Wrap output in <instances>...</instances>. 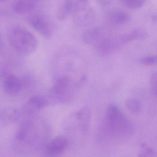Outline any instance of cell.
<instances>
[{"label":"cell","instance_id":"cell-4","mask_svg":"<svg viewBox=\"0 0 157 157\" xmlns=\"http://www.w3.org/2000/svg\"><path fill=\"white\" fill-rule=\"evenodd\" d=\"M72 14L75 24L81 27L91 25L96 18L95 10L88 0H77Z\"/></svg>","mask_w":157,"mask_h":157},{"label":"cell","instance_id":"cell-9","mask_svg":"<svg viewBox=\"0 0 157 157\" xmlns=\"http://www.w3.org/2000/svg\"><path fill=\"white\" fill-rule=\"evenodd\" d=\"M48 101L45 97L39 95L34 96L26 103L23 111L26 114L32 115L46 107Z\"/></svg>","mask_w":157,"mask_h":157},{"label":"cell","instance_id":"cell-10","mask_svg":"<svg viewBox=\"0 0 157 157\" xmlns=\"http://www.w3.org/2000/svg\"><path fill=\"white\" fill-rule=\"evenodd\" d=\"M147 36V33L145 29L139 27L135 29L129 33L120 36L119 37H117V39L119 44L121 46L134 40L145 39Z\"/></svg>","mask_w":157,"mask_h":157},{"label":"cell","instance_id":"cell-19","mask_svg":"<svg viewBox=\"0 0 157 157\" xmlns=\"http://www.w3.org/2000/svg\"><path fill=\"white\" fill-rule=\"evenodd\" d=\"M138 157H157L156 152L153 147L143 143L140 145Z\"/></svg>","mask_w":157,"mask_h":157},{"label":"cell","instance_id":"cell-17","mask_svg":"<svg viewBox=\"0 0 157 157\" xmlns=\"http://www.w3.org/2000/svg\"><path fill=\"white\" fill-rule=\"evenodd\" d=\"M20 113L14 108H7L3 110L1 114V119L3 122L11 124L16 122L20 117Z\"/></svg>","mask_w":157,"mask_h":157},{"label":"cell","instance_id":"cell-21","mask_svg":"<svg viewBox=\"0 0 157 157\" xmlns=\"http://www.w3.org/2000/svg\"><path fill=\"white\" fill-rule=\"evenodd\" d=\"M157 58L156 56L151 55L143 57L140 59V62L141 64L147 66H150L155 64L157 63Z\"/></svg>","mask_w":157,"mask_h":157},{"label":"cell","instance_id":"cell-8","mask_svg":"<svg viewBox=\"0 0 157 157\" xmlns=\"http://www.w3.org/2000/svg\"><path fill=\"white\" fill-rule=\"evenodd\" d=\"M29 23L33 28L43 36L49 37L51 36L50 27L43 17L39 15L32 16L29 18Z\"/></svg>","mask_w":157,"mask_h":157},{"label":"cell","instance_id":"cell-15","mask_svg":"<svg viewBox=\"0 0 157 157\" xmlns=\"http://www.w3.org/2000/svg\"><path fill=\"white\" fill-rule=\"evenodd\" d=\"M74 2L73 0H64L56 11V16L60 21H65L73 13Z\"/></svg>","mask_w":157,"mask_h":157},{"label":"cell","instance_id":"cell-6","mask_svg":"<svg viewBox=\"0 0 157 157\" xmlns=\"http://www.w3.org/2000/svg\"><path fill=\"white\" fill-rule=\"evenodd\" d=\"M68 139L63 136H59L48 142L44 147L45 157H60L68 147Z\"/></svg>","mask_w":157,"mask_h":157},{"label":"cell","instance_id":"cell-26","mask_svg":"<svg viewBox=\"0 0 157 157\" xmlns=\"http://www.w3.org/2000/svg\"><path fill=\"white\" fill-rule=\"evenodd\" d=\"M8 0H0V3L4 2H6Z\"/></svg>","mask_w":157,"mask_h":157},{"label":"cell","instance_id":"cell-11","mask_svg":"<svg viewBox=\"0 0 157 157\" xmlns=\"http://www.w3.org/2000/svg\"><path fill=\"white\" fill-rule=\"evenodd\" d=\"M2 86L5 91L10 95L17 94L22 88V84L19 79L11 74L6 75L4 78Z\"/></svg>","mask_w":157,"mask_h":157},{"label":"cell","instance_id":"cell-1","mask_svg":"<svg viewBox=\"0 0 157 157\" xmlns=\"http://www.w3.org/2000/svg\"><path fill=\"white\" fill-rule=\"evenodd\" d=\"M49 131L43 123L28 121L21 124L13 142L14 150L22 155L36 154L48 143Z\"/></svg>","mask_w":157,"mask_h":157},{"label":"cell","instance_id":"cell-25","mask_svg":"<svg viewBox=\"0 0 157 157\" xmlns=\"http://www.w3.org/2000/svg\"><path fill=\"white\" fill-rule=\"evenodd\" d=\"M152 19L153 20V21L154 22H156L157 20V17L156 15L153 16V17H152Z\"/></svg>","mask_w":157,"mask_h":157},{"label":"cell","instance_id":"cell-2","mask_svg":"<svg viewBox=\"0 0 157 157\" xmlns=\"http://www.w3.org/2000/svg\"><path fill=\"white\" fill-rule=\"evenodd\" d=\"M105 128L108 134L117 138H128L134 133V125L113 103L106 109Z\"/></svg>","mask_w":157,"mask_h":157},{"label":"cell","instance_id":"cell-7","mask_svg":"<svg viewBox=\"0 0 157 157\" xmlns=\"http://www.w3.org/2000/svg\"><path fill=\"white\" fill-rule=\"evenodd\" d=\"M105 18L110 25L120 26L128 24L131 20V16L124 10L114 8L107 12Z\"/></svg>","mask_w":157,"mask_h":157},{"label":"cell","instance_id":"cell-22","mask_svg":"<svg viewBox=\"0 0 157 157\" xmlns=\"http://www.w3.org/2000/svg\"><path fill=\"white\" fill-rule=\"evenodd\" d=\"M151 87L152 92L156 97L157 94V77L156 73L154 74L151 78Z\"/></svg>","mask_w":157,"mask_h":157},{"label":"cell","instance_id":"cell-12","mask_svg":"<svg viewBox=\"0 0 157 157\" xmlns=\"http://www.w3.org/2000/svg\"><path fill=\"white\" fill-rule=\"evenodd\" d=\"M120 48L117 39L103 38L97 44V51L102 55H109Z\"/></svg>","mask_w":157,"mask_h":157},{"label":"cell","instance_id":"cell-24","mask_svg":"<svg viewBox=\"0 0 157 157\" xmlns=\"http://www.w3.org/2000/svg\"><path fill=\"white\" fill-rule=\"evenodd\" d=\"M3 49V42L2 37L0 35V53H2Z\"/></svg>","mask_w":157,"mask_h":157},{"label":"cell","instance_id":"cell-23","mask_svg":"<svg viewBox=\"0 0 157 157\" xmlns=\"http://www.w3.org/2000/svg\"><path fill=\"white\" fill-rule=\"evenodd\" d=\"M96 1L98 4L102 6L109 5L112 2V0H96Z\"/></svg>","mask_w":157,"mask_h":157},{"label":"cell","instance_id":"cell-3","mask_svg":"<svg viewBox=\"0 0 157 157\" xmlns=\"http://www.w3.org/2000/svg\"><path fill=\"white\" fill-rule=\"evenodd\" d=\"M8 40L13 48L21 55L27 56L37 49L38 41L36 37L26 29L15 26L9 30Z\"/></svg>","mask_w":157,"mask_h":157},{"label":"cell","instance_id":"cell-14","mask_svg":"<svg viewBox=\"0 0 157 157\" xmlns=\"http://www.w3.org/2000/svg\"><path fill=\"white\" fill-rule=\"evenodd\" d=\"M91 117V111L87 107H84L77 112L76 118L82 132H85L88 130Z\"/></svg>","mask_w":157,"mask_h":157},{"label":"cell","instance_id":"cell-18","mask_svg":"<svg viewBox=\"0 0 157 157\" xmlns=\"http://www.w3.org/2000/svg\"><path fill=\"white\" fill-rule=\"evenodd\" d=\"M125 103L127 109L132 113H138L142 110V104L136 99L133 98L128 99Z\"/></svg>","mask_w":157,"mask_h":157},{"label":"cell","instance_id":"cell-5","mask_svg":"<svg viewBox=\"0 0 157 157\" xmlns=\"http://www.w3.org/2000/svg\"><path fill=\"white\" fill-rule=\"evenodd\" d=\"M71 81L67 76H61L54 83L52 90L53 97L63 103L69 102L72 98Z\"/></svg>","mask_w":157,"mask_h":157},{"label":"cell","instance_id":"cell-20","mask_svg":"<svg viewBox=\"0 0 157 157\" xmlns=\"http://www.w3.org/2000/svg\"><path fill=\"white\" fill-rule=\"evenodd\" d=\"M121 3L129 9L136 10L143 6L146 0H120Z\"/></svg>","mask_w":157,"mask_h":157},{"label":"cell","instance_id":"cell-16","mask_svg":"<svg viewBox=\"0 0 157 157\" xmlns=\"http://www.w3.org/2000/svg\"><path fill=\"white\" fill-rule=\"evenodd\" d=\"M35 6V2L31 0H16L13 5V9L18 14H25L30 12Z\"/></svg>","mask_w":157,"mask_h":157},{"label":"cell","instance_id":"cell-13","mask_svg":"<svg viewBox=\"0 0 157 157\" xmlns=\"http://www.w3.org/2000/svg\"><path fill=\"white\" fill-rule=\"evenodd\" d=\"M103 32L98 28L88 29L82 35V41L87 45L97 44L103 38Z\"/></svg>","mask_w":157,"mask_h":157},{"label":"cell","instance_id":"cell-27","mask_svg":"<svg viewBox=\"0 0 157 157\" xmlns=\"http://www.w3.org/2000/svg\"><path fill=\"white\" fill-rule=\"evenodd\" d=\"M31 1H33V2H37V1H42V0H31Z\"/></svg>","mask_w":157,"mask_h":157}]
</instances>
